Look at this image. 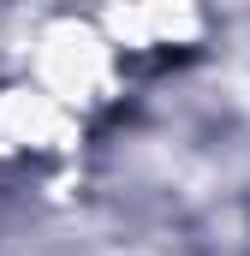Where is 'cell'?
Here are the masks:
<instances>
[{
    "label": "cell",
    "instance_id": "obj_1",
    "mask_svg": "<svg viewBox=\"0 0 250 256\" xmlns=\"http://www.w3.org/2000/svg\"><path fill=\"white\" fill-rule=\"evenodd\" d=\"M36 72L48 84L54 102H84L102 78H108V42L96 30H78V24H60L42 36L36 48Z\"/></svg>",
    "mask_w": 250,
    "mask_h": 256
}]
</instances>
